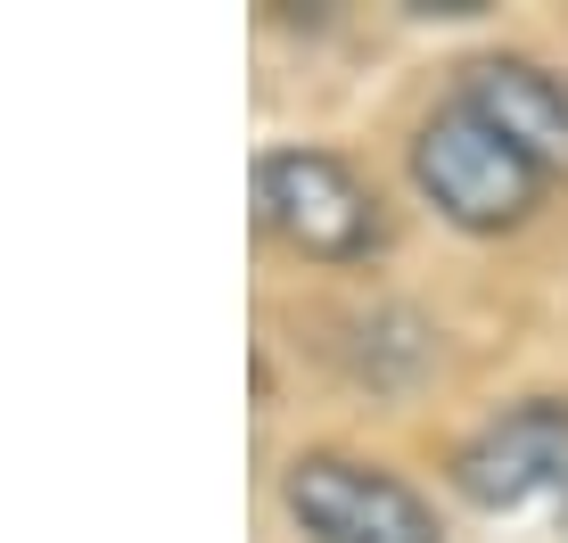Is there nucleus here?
Instances as JSON below:
<instances>
[{
  "mask_svg": "<svg viewBox=\"0 0 568 543\" xmlns=\"http://www.w3.org/2000/svg\"><path fill=\"white\" fill-rule=\"evenodd\" d=\"M413 182H420V198L437 206L445 223H462V230H511V223L536 215V198H544L552 173L527 165L486 115H469L454 100V107H437L413 132Z\"/></svg>",
  "mask_w": 568,
  "mask_h": 543,
  "instance_id": "1",
  "label": "nucleus"
},
{
  "mask_svg": "<svg viewBox=\"0 0 568 543\" xmlns=\"http://www.w3.org/2000/svg\"><path fill=\"white\" fill-rule=\"evenodd\" d=\"M256 215L313 264H363L387 239L379 189L329 148H264L256 157Z\"/></svg>",
  "mask_w": 568,
  "mask_h": 543,
  "instance_id": "2",
  "label": "nucleus"
},
{
  "mask_svg": "<svg viewBox=\"0 0 568 543\" xmlns=\"http://www.w3.org/2000/svg\"><path fill=\"white\" fill-rule=\"evenodd\" d=\"M281 502L313 543H445L437 511L404 478L346 453H297L281 478Z\"/></svg>",
  "mask_w": 568,
  "mask_h": 543,
  "instance_id": "3",
  "label": "nucleus"
},
{
  "mask_svg": "<svg viewBox=\"0 0 568 543\" xmlns=\"http://www.w3.org/2000/svg\"><path fill=\"white\" fill-rule=\"evenodd\" d=\"M454 486L478 511H527V502L568 494V403L536 396V403L495 412L478 437H462Z\"/></svg>",
  "mask_w": 568,
  "mask_h": 543,
  "instance_id": "4",
  "label": "nucleus"
},
{
  "mask_svg": "<svg viewBox=\"0 0 568 543\" xmlns=\"http://www.w3.org/2000/svg\"><path fill=\"white\" fill-rule=\"evenodd\" d=\"M454 100L469 115H486L527 165L568 173V83H560V74H544L536 58H469Z\"/></svg>",
  "mask_w": 568,
  "mask_h": 543,
  "instance_id": "5",
  "label": "nucleus"
}]
</instances>
